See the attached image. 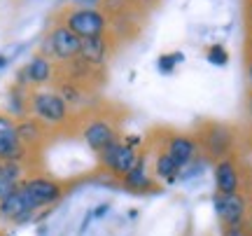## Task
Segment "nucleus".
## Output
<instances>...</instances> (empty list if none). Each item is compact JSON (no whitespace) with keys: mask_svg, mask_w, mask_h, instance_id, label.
Returning a JSON list of instances; mask_svg holds the SVG:
<instances>
[{"mask_svg":"<svg viewBox=\"0 0 252 236\" xmlns=\"http://www.w3.org/2000/svg\"><path fill=\"white\" fill-rule=\"evenodd\" d=\"M215 185L220 194H236L241 187V178H238V169L231 159H222L215 169Z\"/></svg>","mask_w":252,"mask_h":236,"instance_id":"nucleus-12","label":"nucleus"},{"mask_svg":"<svg viewBox=\"0 0 252 236\" xmlns=\"http://www.w3.org/2000/svg\"><path fill=\"white\" fill-rule=\"evenodd\" d=\"M26 152V147L19 140L17 122L0 112V162H19Z\"/></svg>","mask_w":252,"mask_h":236,"instance_id":"nucleus-5","label":"nucleus"},{"mask_svg":"<svg viewBox=\"0 0 252 236\" xmlns=\"http://www.w3.org/2000/svg\"><path fill=\"white\" fill-rule=\"evenodd\" d=\"M21 187L28 192V197L33 199L37 208L42 206H49L54 201L61 199V185L47 175H35V178H28V180L21 182Z\"/></svg>","mask_w":252,"mask_h":236,"instance_id":"nucleus-6","label":"nucleus"},{"mask_svg":"<svg viewBox=\"0 0 252 236\" xmlns=\"http://www.w3.org/2000/svg\"><path fill=\"white\" fill-rule=\"evenodd\" d=\"M201 145L210 157H226L231 152V145H234V138H231V131L224 127V124H217V122H210L201 129Z\"/></svg>","mask_w":252,"mask_h":236,"instance_id":"nucleus-4","label":"nucleus"},{"mask_svg":"<svg viewBox=\"0 0 252 236\" xmlns=\"http://www.w3.org/2000/svg\"><path fill=\"white\" fill-rule=\"evenodd\" d=\"M166 152L173 157V162L178 164V166H187L191 159H194V155H196V143L191 140L189 136H173L171 140H168V145H166Z\"/></svg>","mask_w":252,"mask_h":236,"instance_id":"nucleus-14","label":"nucleus"},{"mask_svg":"<svg viewBox=\"0 0 252 236\" xmlns=\"http://www.w3.org/2000/svg\"><path fill=\"white\" fill-rule=\"evenodd\" d=\"M0 66H5V56H0Z\"/></svg>","mask_w":252,"mask_h":236,"instance_id":"nucleus-25","label":"nucleus"},{"mask_svg":"<svg viewBox=\"0 0 252 236\" xmlns=\"http://www.w3.org/2000/svg\"><path fill=\"white\" fill-rule=\"evenodd\" d=\"M215 210L220 220L224 222L226 229L241 227L245 218V199L236 192V194H215Z\"/></svg>","mask_w":252,"mask_h":236,"instance_id":"nucleus-10","label":"nucleus"},{"mask_svg":"<svg viewBox=\"0 0 252 236\" xmlns=\"http://www.w3.org/2000/svg\"><path fill=\"white\" fill-rule=\"evenodd\" d=\"M103 213H108V206H105V203H100V208L94 210V218H100Z\"/></svg>","mask_w":252,"mask_h":236,"instance_id":"nucleus-23","label":"nucleus"},{"mask_svg":"<svg viewBox=\"0 0 252 236\" xmlns=\"http://www.w3.org/2000/svg\"><path fill=\"white\" fill-rule=\"evenodd\" d=\"M100 159H103V166L108 169L110 173H115L119 178H124L126 173L133 169L135 164H138V152H135L131 145H126V143H112L108 150H103L100 152Z\"/></svg>","mask_w":252,"mask_h":236,"instance_id":"nucleus-3","label":"nucleus"},{"mask_svg":"<svg viewBox=\"0 0 252 236\" xmlns=\"http://www.w3.org/2000/svg\"><path fill=\"white\" fill-rule=\"evenodd\" d=\"M248 75H250V84H252V61H250V68H248Z\"/></svg>","mask_w":252,"mask_h":236,"instance_id":"nucleus-24","label":"nucleus"},{"mask_svg":"<svg viewBox=\"0 0 252 236\" xmlns=\"http://www.w3.org/2000/svg\"><path fill=\"white\" fill-rule=\"evenodd\" d=\"M47 47H49V52L56 59L72 61L75 56L80 54V37L75 35L68 26H56L47 37Z\"/></svg>","mask_w":252,"mask_h":236,"instance_id":"nucleus-8","label":"nucleus"},{"mask_svg":"<svg viewBox=\"0 0 252 236\" xmlns=\"http://www.w3.org/2000/svg\"><path fill=\"white\" fill-rule=\"evenodd\" d=\"M82 136H84V140H87V145H89L94 152H98V155L103 152V150H108L112 143H117L115 124H110L108 119H103V117L91 119L89 124L84 127Z\"/></svg>","mask_w":252,"mask_h":236,"instance_id":"nucleus-9","label":"nucleus"},{"mask_svg":"<svg viewBox=\"0 0 252 236\" xmlns=\"http://www.w3.org/2000/svg\"><path fill=\"white\" fill-rule=\"evenodd\" d=\"M19 129V140H21V145H35L37 140L42 138V129L37 124V119H24V122H19L17 124Z\"/></svg>","mask_w":252,"mask_h":236,"instance_id":"nucleus-16","label":"nucleus"},{"mask_svg":"<svg viewBox=\"0 0 252 236\" xmlns=\"http://www.w3.org/2000/svg\"><path fill=\"white\" fill-rule=\"evenodd\" d=\"M75 2H80L82 7H87V9H94V5H96L98 0H75Z\"/></svg>","mask_w":252,"mask_h":236,"instance_id":"nucleus-22","label":"nucleus"},{"mask_svg":"<svg viewBox=\"0 0 252 236\" xmlns=\"http://www.w3.org/2000/svg\"><path fill=\"white\" fill-rule=\"evenodd\" d=\"M105 17L100 14L98 9H87V7H77L68 12L65 17V26L70 28L77 37H91V35H103L105 31Z\"/></svg>","mask_w":252,"mask_h":236,"instance_id":"nucleus-2","label":"nucleus"},{"mask_svg":"<svg viewBox=\"0 0 252 236\" xmlns=\"http://www.w3.org/2000/svg\"><path fill=\"white\" fill-rule=\"evenodd\" d=\"M28 105L37 122H45V124H63L70 115L68 103L54 91H35Z\"/></svg>","mask_w":252,"mask_h":236,"instance_id":"nucleus-1","label":"nucleus"},{"mask_svg":"<svg viewBox=\"0 0 252 236\" xmlns=\"http://www.w3.org/2000/svg\"><path fill=\"white\" fill-rule=\"evenodd\" d=\"M124 180L128 187H133V190H145V187H152V180L147 178V169H145V162L143 159H138L131 171L124 175Z\"/></svg>","mask_w":252,"mask_h":236,"instance_id":"nucleus-17","label":"nucleus"},{"mask_svg":"<svg viewBox=\"0 0 252 236\" xmlns=\"http://www.w3.org/2000/svg\"><path fill=\"white\" fill-rule=\"evenodd\" d=\"M175 64H182V54H166L159 59V70L161 73H173V68H175Z\"/></svg>","mask_w":252,"mask_h":236,"instance_id":"nucleus-20","label":"nucleus"},{"mask_svg":"<svg viewBox=\"0 0 252 236\" xmlns=\"http://www.w3.org/2000/svg\"><path fill=\"white\" fill-rule=\"evenodd\" d=\"M250 110H252V99H250Z\"/></svg>","mask_w":252,"mask_h":236,"instance_id":"nucleus-26","label":"nucleus"},{"mask_svg":"<svg viewBox=\"0 0 252 236\" xmlns=\"http://www.w3.org/2000/svg\"><path fill=\"white\" fill-rule=\"evenodd\" d=\"M208 61L215 66H224L229 61V54H226V49L222 45H213L208 49Z\"/></svg>","mask_w":252,"mask_h":236,"instance_id":"nucleus-19","label":"nucleus"},{"mask_svg":"<svg viewBox=\"0 0 252 236\" xmlns=\"http://www.w3.org/2000/svg\"><path fill=\"white\" fill-rule=\"evenodd\" d=\"M33 210H37V206L33 203V199L28 197V192L21 185L9 197H5V199L0 201V215L7 220H14V222L28 220L33 215Z\"/></svg>","mask_w":252,"mask_h":236,"instance_id":"nucleus-7","label":"nucleus"},{"mask_svg":"<svg viewBox=\"0 0 252 236\" xmlns=\"http://www.w3.org/2000/svg\"><path fill=\"white\" fill-rule=\"evenodd\" d=\"M21 185V164L0 162V201L9 197Z\"/></svg>","mask_w":252,"mask_h":236,"instance_id":"nucleus-15","label":"nucleus"},{"mask_svg":"<svg viewBox=\"0 0 252 236\" xmlns=\"http://www.w3.org/2000/svg\"><path fill=\"white\" fill-rule=\"evenodd\" d=\"M52 75H54L52 64L45 56H35L26 68L19 70V82H24V84H45V82L52 80Z\"/></svg>","mask_w":252,"mask_h":236,"instance_id":"nucleus-13","label":"nucleus"},{"mask_svg":"<svg viewBox=\"0 0 252 236\" xmlns=\"http://www.w3.org/2000/svg\"><path fill=\"white\" fill-rule=\"evenodd\" d=\"M77 59H82L84 64L89 66H103L108 59V42L103 35H91V37H80V54Z\"/></svg>","mask_w":252,"mask_h":236,"instance_id":"nucleus-11","label":"nucleus"},{"mask_svg":"<svg viewBox=\"0 0 252 236\" xmlns=\"http://www.w3.org/2000/svg\"><path fill=\"white\" fill-rule=\"evenodd\" d=\"M154 171H157V175H159V178H163V180H173V178L180 173V166L173 162V157L168 155V152H163V155L157 157Z\"/></svg>","mask_w":252,"mask_h":236,"instance_id":"nucleus-18","label":"nucleus"},{"mask_svg":"<svg viewBox=\"0 0 252 236\" xmlns=\"http://www.w3.org/2000/svg\"><path fill=\"white\" fill-rule=\"evenodd\" d=\"M226 236H250V234L243 232L241 227H234V229H226Z\"/></svg>","mask_w":252,"mask_h":236,"instance_id":"nucleus-21","label":"nucleus"}]
</instances>
